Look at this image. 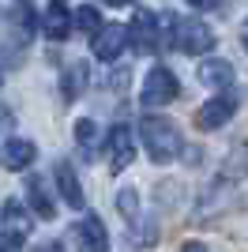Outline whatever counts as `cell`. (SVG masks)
Returning <instances> with one entry per match:
<instances>
[{
  "label": "cell",
  "mask_w": 248,
  "mask_h": 252,
  "mask_svg": "<svg viewBox=\"0 0 248 252\" xmlns=\"http://www.w3.org/2000/svg\"><path fill=\"white\" fill-rule=\"evenodd\" d=\"M139 136H143V147L151 155V162H173L177 151H181V132H177L173 121L165 117H143L139 121Z\"/></svg>",
  "instance_id": "cell-1"
},
{
  "label": "cell",
  "mask_w": 248,
  "mask_h": 252,
  "mask_svg": "<svg viewBox=\"0 0 248 252\" xmlns=\"http://www.w3.org/2000/svg\"><path fill=\"white\" fill-rule=\"evenodd\" d=\"M169 45L181 53L199 57V53L215 49V31L199 19H169Z\"/></svg>",
  "instance_id": "cell-2"
},
{
  "label": "cell",
  "mask_w": 248,
  "mask_h": 252,
  "mask_svg": "<svg viewBox=\"0 0 248 252\" xmlns=\"http://www.w3.org/2000/svg\"><path fill=\"white\" fill-rule=\"evenodd\" d=\"M237 105H241V98L233 94V91H226V94H218V98H207V105L196 109V128H199V132H215V128H222L229 117L237 113Z\"/></svg>",
  "instance_id": "cell-3"
},
{
  "label": "cell",
  "mask_w": 248,
  "mask_h": 252,
  "mask_svg": "<svg viewBox=\"0 0 248 252\" xmlns=\"http://www.w3.org/2000/svg\"><path fill=\"white\" fill-rule=\"evenodd\" d=\"M177 94H181V83H177V75L169 72V68H151L147 72V83H143V105H169L177 102Z\"/></svg>",
  "instance_id": "cell-4"
},
{
  "label": "cell",
  "mask_w": 248,
  "mask_h": 252,
  "mask_svg": "<svg viewBox=\"0 0 248 252\" xmlns=\"http://www.w3.org/2000/svg\"><path fill=\"white\" fill-rule=\"evenodd\" d=\"M158 38H162V34H158V15L147 11V8H139L132 15V27H128V42H132L139 53H155L158 45H162Z\"/></svg>",
  "instance_id": "cell-5"
},
{
  "label": "cell",
  "mask_w": 248,
  "mask_h": 252,
  "mask_svg": "<svg viewBox=\"0 0 248 252\" xmlns=\"http://www.w3.org/2000/svg\"><path fill=\"white\" fill-rule=\"evenodd\" d=\"M72 237L79 241L83 252H109V233H105L102 219L98 215H87V219H79L72 226Z\"/></svg>",
  "instance_id": "cell-6"
},
{
  "label": "cell",
  "mask_w": 248,
  "mask_h": 252,
  "mask_svg": "<svg viewBox=\"0 0 248 252\" xmlns=\"http://www.w3.org/2000/svg\"><path fill=\"white\" fill-rule=\"evenodd\" d=\"M132 158H135L132 128L128 125H113V132H109V166H113V173H124V169L132 166Z\"/></svg>",
  "instance_id": "cell-7"
},
{
  "label": "cell",
  "mask_w": 248,
  "mask_h": 252,
  "mask_svg": "<svg viewBox=\"0 0 248 252\" xmlns=\"http://www.w3.org/2000/svg\"><path fill=\"white\" fill-rule=\"evenodd\" d=\"M0 230H4L8 241H19V245L31 237V215L23 211L19 200H8V203H4V211H0Z\"/></svg>",
  "instance_id": "cell-8"
},
{
  "label": "cell",
  "mask_w": 248,
  "mask_h": 252,
  "mask_svg": "<svg viewBox=\"0 0 248 252\" xmlns=\"http://www.w3.org/2000/svg\"><path fill=\"white\" fill-rule=\"evenodd\" d=\"M124 45H128V27H102V34H98V38H94V57H98V61H105V64H113L117 57H121L124 53Z\"/></svg>",
  "instance_id": "cell-9"
},
{
  "label": "cell",
  "mask_w": 248,
  "mask_h": 252,
  "mask_svg": "<svg viewBox=\"0 0 248 252\" xmlns=\"http://www.w3.org/2000/svg\"><path fill=\"white\" fill-rule=\"evenodd\" d=\"M53 177H57V189H61V196H64V203L68 207H75V211H83V185H79V177H75V169H72V162L64 158V162H57L53 166Z\"/></svg>",
  "instance_id": "cell-10"
},
{
  "label": "cell",
  "mask_w": 248,
  "mask_h": 252,
  "mask_svg": "<svg viewBox=\"0 0 248 252\" xmlns=\"http://www.w3.org/2000/svg\"><path fill=\"white\" fill-rule=\"evenodd\" d=\"M4 166L15 169V173H23V169H31L34 166V158H38V147H34L31 139H8L4 143Z\"/></svg>",
  "instance_id": "cell-11"
},
{
  "label": "cell",
  "mask_w": 248,
  "mask_h": 252,
  "mask_svg": "<svg viewBox=\"0 0 248 252\" xmlns=\"http://www.w3.org/2000/svg\"><path fill=\"white\" fill-rule=\"evenodd\" d=\"M41 27H45V38H53V42H64V38H68V31H72V15H68V8H64L61 0H53L49 8H45Z\"/></svg>",
  "instance_id": "cell-12"
},
{
  "label": "cell",
  "mask_w": 248,
  "mask_h": 252,
  "mask_svg": "<svg viewBox=\"0 0 248 252\" xmlns=\"http://www.w3.org/2000/svg\"><path fill=\"white\" fill-rule=\"evenodd\" d=\"M199 79H203L207 87H233L237 72H233V64H229V61H222V57H211V61L199 64Z\"/></svg>",
  "instance_id": "cell-13"
},
{
  "label": "cell",
  "mask_w": 248,
  "mask_h": 252,
  "mask_svg": "<svg viewBox=\"0 0 248 252\" xmlns=\"http://www.w3.org/2000/svg\"><path fill=\"white\" fill-rule=\"evenodd\" d=\"M87 79H91L87 64H68V68H64V75H61V98H64V105H72L75 98L83 94Z\"/></svg>",
  "instance_id": "cell-14"
},
{
  "label": "cell",
  "mask_w": 248,
  "mask_h": 252,
  "mask_svg": "<svg viewBox=\"0 0 248 252\" xmlns=\"http://www.w3.org/2000/svg\"><path fill=\"white\" fill-rule=\"evenodd\" d=\"M27 200H31V207H34L38 219H53V211H57V207H53V200H49V189H45L38 177L27 181Z\"/></svg>",
  "instance_id": "cell-15"
},
{
  "label": "cell",
  "mask_w": 248,
  "mask_h": 252,
  "mask_svg": "<svg viewBox=\"0 0 248 252\" xmlns=\"http://www.w3.org/2000/svg\"><path fill=\"white\" fill-rule=\"evenodd\" d=\"M75 23H79V31L87 34V38H98V34H102V15H98V8H91V4H83V8L75 11Z\"/></svg>",
  "instance_id": "cell-16"
},
{
  "label": "cell",
  "mask_w": 248,
  "mask_h": 252,
  "mask_svg": "<svg viewBox=\"0 0 248 252\" xmlns=\"http://www.w3.org/2000/svg\"><path fill=\"white\" fill-rule=\"evenodd\" d=\"M117 211H121L128 222H135L139 219V192L135 189H121L117 192Z\"/></svg>",
  "instance_id": "cell-17"
},
{
  "label": "cell",
  "mask_w": 248,
  "mask_h": 252,
  "mask_svg": "<svg viewBox=\"0 0 248 252\" xmlns=\"http://www.w3.org/2000/svg\"><path fill=\"white\" fill-rule=\"evenodd\" d=\"M94 139H98V125H94V121H87V117H83V121H75V143L91 151Z\"/></svg>",
  "instance_id": "cell-18"
},
{
  "label": "cell",
  "mask_w": 248,
  "mask_h": 252,
  "mask_svg": "<svg viewBox=\"0 0 248 252\" xmlns=\"http://www.w3.org/2000/svg\"><path fill=\"white\" fill-rule=\"evenodd\" d=\"M11 128H15V113H11L8 105H0V136H4V132H11Z\"/></svg>",
  "instance_id": "cell-19"
},
{
  "label": "cell",
  "mask_w": 248,
  "mask_h": 252,
  "mask_svg": "<svg viewBox=\"0 0 248 252\" xmlns=\"http://www.w3.org/2000/svg\"><path fill=\"white\" fill-rule=\"evenodd\" d=\"M0 252H23L19 241H8V237H0Z\"/></svg>",
  "instance_id": "cell-20"
},
{
  "label": "cell",
  "mask_w": 248,
  "mask_h": 252,
  "mask_svg": "<svg viewBox=\"0 0 248 252\" xmlns=\"http://www.w3.org/2000/svg\"><path fill=\"white\" fill-rule=\"evenodd\" d=\"M181 252H207V245H199V241H185V245H181Z\"/></svg>",
  "instance_id": "cell-21"
},
{
  "label": "cell",
  "mask_w": 248,
  "mask_h": 252,
  "mask_svg": "<svg viewBox=\"0 0 248 252\" xmlns=\"http://www.w3.org/2000/svg\"><path fill=\"white\" fill-rule=\"evenodd\" d=\"M188 4H192V8H218L222 0H188Z\"/></svg>",
  "instance_id": "cell-22"
},
{
  "label": "cell",
  "mask_w": 248,
  "mask_h": 252,
  "mask_svg": "<svg viewBox=\"0 0 248 252\" xmlns=\"http://www.w3.org/2000/svg\"><path fill=\"white\" fill-rule=\"evenodd\" d=\"M34 252H64V249H61V241H45L41 249H34Z\"/></svg>",
  "instance_id": "cell-23"
},
{
  "label": "cell",
  "mask_w": 248,
  "mask_h": 252,
  "mask_svg": "<svg viewBox=\"0 0 248 252\" xmlns=\"http://www.w3.org/2000/svg\"><path fill=\"white\" fill-rule=\"evenodd\" d=\"M102 4H109V8H124V4H132V0H102Z\"/></svg>",
  "instance_id": "cell-24"
},
{
  "label": "cell",
  "mask_w": 248,
  "mask_h": 252,
  "mask_svg": "<svg viewBox=\"0 0 248 252\" xmlns=\"http://www.w3.org/2000/svg\"><path fill=\"white\" fill-rule=\"evenodd\" d=\"M241 42H245V49H248V23H245V31H241Z\"/></svg>",
  "instance_id": "cell-25"
},
{
  "label": "cell",
  "mask_w": 248,
  "mask_h": 252,
  "mask_svg": "<svg viewBox=\"0 0 248 252\" xmlns=\"http://www.w3.org/2000/svg\"><path fill=\"white\" fill-rule=\"evenodd\" d=\"M19 4H23V0H19Z\"/></svg>",
  "instance_id": "cell-26"
}]
</instances>
